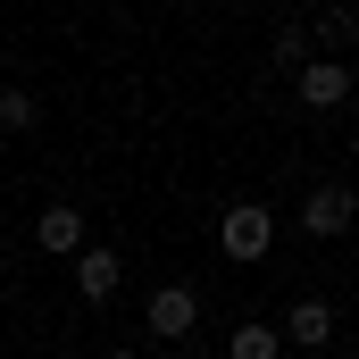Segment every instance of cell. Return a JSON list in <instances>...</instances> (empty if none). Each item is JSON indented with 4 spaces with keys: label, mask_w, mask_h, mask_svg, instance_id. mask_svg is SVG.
<instances>
[{
    "label": "cell",
    "mask_w": 359,
    "mask_h": 359,
    "mask_svg": "<svg viewBox=\"0 0 359 359\" xmlns=\"http://www.w3.org/2000/svg\"><path fill=\"white\" fill-rule=\"evenodd\" d=\"M217 251L234 259V268H259L276 251V209H259V201H234L226 217H217Z\"/></svg>",
    "instance_id": "6da1fadb"
},
{
    "label": "cell",
    "mask_w": 359,
    "mask_h": 359,
    "mask_svg": "<svg viewBox=\"0 0 359 359\" xmlns=\"http://www.w3.org/2000/svg\"><path fill=\"white\" fill-rule=\"evenodd\" d=\"M359 226V192L351 184H318L309 201H301V234L309 243H334V234H351Z\"/></svg>",
    "instance_id": "7a4b0ae2"
},
{
    "label": "cell",
    "mask_w": 359,
    "mask_h": 359,
    "mask_svg": "<svg viewBox=\"0 0 359 359\" xmlns=\"http://www.w3.org/2000/svg\"><path fill=\"white\" fill-rule=\"evenodd\" d=\"M192 326H201V292H192V284H159V292H151V334H159V343H184Z\"/></svg>",
    "instance_id": "3957f363"
},
{
    "label": "cell",
    "mask_w": 359,
    "mask_h": 359,
    "mask_svg": "<svg viewBox=\"0 0 359 359\" xmlns=\"http://www.w3.org/2000/svg\"><path fill=\"white\" fill-rule=\"evenodd\" d=\"M292 92H301V109H343V100H351V67H343V59H309V67L292 76Z\"/></svg>",
    "instance_id": "277c9868"
},
{
    "label": "cell",
    "mask_w": 359,
    "mask_h": 359,
    "mask_svg": "<svg viewBox=\"0 0 359 359\" xmlns=\"http://www.w3.org/2000/svg\"><path fill=\"white\" fill-rule=\"evenodd\" d=\"M34 243H42L50 259H76V251H84V209H76V201H50V209L34 217Z\"/></svg>",
    "instance_id": "5b68a950"
},
{
    "label": "cell",
    "mask_w": 359,
    "mask_h": 359,
    "mask_svg": "<svg viewBox=\"0 0 359 359\" xmlns=\"http://www.w3.org/2000/svg\"><path fill=\"white\" fill-rule=\"evenodd\" d=\"M276 334H284V343H301V351H326V343H334V301L301 292V301H292V318H284Z\"/></svg>",
    "instance_id": "8992f818"
},
{
    "label": "cell",
    "mask_w": 359,
    "mask_h": 359,
    "mask_svg": "<svg viewBox=\"0 0 359 359\" xmlns=\"http://www.w3.org/2000/svg\"><path fill=\"white\" fill-rule=\"evenodd\" d=\"M117 284H126V259H117L109 243H84V251H76V292H84V301H109Z\"/></svg>",
    "instance_id": "52a82bcc"
},
{
    "label": "cell",
    "mask_w": 359,
    "mask_h": 359,
    "mask_svg": "<svg viewBox=\"0 0 359 359\" xmlns=\"http://www.w3.org/2000/svg\"><path fill=\"white\" fill-rule=\"evenodd\" d=\"M226 359H284V334H276L268 318H243V326L226 334Z\"/></svg>",
    "instance_id": "ba28073f"
},
{
    "label": "cell",
    "mask_w": 359,
    "mask_h": 359,
    "mask_svg": "<svg viewBox=\"0 0 359 359\" xmlns=\"http://www.w3.org/2000/svg\"><path fill=\"white\" fill-rule=\"evenodd\" d=\"M34 126H42V100L25 84H0V134H34Z\"/></svg>",
    "instance_id": "9c48e42d"
},
{
    "label": "cell",
    "mask_w": 359,
    "mask_h": 359,
    "mask_svg": "<svg viewBox=\"0 0 359 359\" xmlns=\"http://www.w3.org/2000/svg\"><path fill=\"white\" fill-rule=\"evenodd\" d=\"M268 67H284V76L309 67V25H276L268 34Z\"/></svg>",
    "instance_id": "30bf717a"
},
{
    "label": "cell",
    "mask_w": 359,
    "mask_h": 359,
    "mask_svg": "<svg viewBox=\"0 0 359 359\" xmlns=\"http://www.w3.org/2000/svg\"><path fill=\"white\" fill-rule=\"evenodd\" d=\"M309 42H326V50H351V42H359V8H326V17L309 25Z\"/></svg>",
    "instance_id": "8fae6325"
},
{
    "label": "cell",
    "mask_w": 359,
    "mask_h": 359,
    "mask_svg": "<svg viewBox=\"0 0 359 359\" xmlns=\"http://www.w3.org/2000/svg\"><path fill=\"white\" fill-rule=\"evenodd\" d=\"M109 359H142V351H134V343H117V351H109Z\"/></svg>",
    "instance_id": "7c38bea8"
},
{
    "label": "cell",
    "mask_w": 359,
    "mask_h": 359,
    "mask_svg": "<svg viewBox=\"0 0 359 359\" xmlns=\"http://www.w3.org/2000/svg\"><path fill=\"white\" fill-rule=\"evenodd\" d=\"M343 67H351V84H359V42H351V59H343Z\"/></svg>",
    "instance_id": "4fadbf2b"
},
{
    "label": "cell",
    "mask_w": 359,
    "mask_h": 359,
    "mask_svg": "<svg viewBox=\"0 0 359 359\" xmlns=\"http://www.w3.org/2000/svg\"><path fill=\"white\" fill-rule=\"evenodd\" d=\"M184 359H209V351H184Z\"/></svg>",
    "instance_id": "5bb4252c"
}]
</instances>
